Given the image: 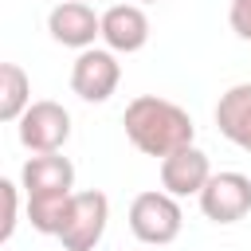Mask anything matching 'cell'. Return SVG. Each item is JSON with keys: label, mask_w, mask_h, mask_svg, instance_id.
Returning <instances> with one entry per match:
<instances>
[{"label": "cell", "mask_w": 251, "mask_h": 251, "mask_svg": "<svg viewBox=\"0 0 251 251\" xmlns=\"http://www.w3.org/2000/svg\"><path fill=\"white\" fill-rule=\"evenodd\" d=\"M227 24H231V31H235L243 43H251V0H231Z\"/></svg>", "instance_id": "5bb4252c"}, {"label": "cell", "mask_w": 251, "mask_h": 251, "mask_svg": "<svg viewBox=\"0 0 251 251\" xmlns=\"http://www.w3.org/2000/svg\"><path fill=\"white\" fill-rule=\"evenodd\" d=\"M180 224H184V212L176 204V196H169L165 188H153V192H137L133 204H129V231L133 239H141L145 247H165L180 235Z\"/></svg>", "instance_id": "7a4b0ae2"}, {"label": "cell", "mask_w": 251, "mask_h": 251, "mask_svg": "<svg viewBox=\"0 0 251 251\" xmlns=\"http://www.w3.org/2000/svg\"><path fill=\"white\" fill-rule=\"evenodd\" d=\"M122 82V63L110 47H86L71 63V90L82 102H106Z\"/></svg>", "instance_id": "5b68a950"}, {"label": "cell", "mask_w": 251, "mask_h": 251, "mask_svg": "<svg viewBox=\"0 0 251 251\" xmlns=\"http://www.w3.org/2000/svg\"><path fill=\"white\" fill-rule=\"evenodd\" d=\"M0 196H4V227H0V239H12L16 235V216H20V184L12 180H0Z\"/></svg>", "instance_id": "4fadbf2b"}, {"label": "cell", "mask_w": 251, "mask_h": 251, "mask_svg": "<svg viewBox=\"0 0 251 251\" xmlns=\"http://www.w3.org/2000/svg\"><path fill=\"white\" fill-rule=\"evenodd\" d=\"M122 126H126V137L137 153L161 157V161L173 157L176 149H188L192 137H196V126H192L188 110L169 102V98H157V94H137L126 106Z\"/></svg>", "instance_id": "6da1fadb"}, {"label": "cell", "mask_w": 251, "mask_h": 251, "mask_svg": "<svg viewBox=\"0 0 251 251\" xmlns=\"http://www.w3.org/2000/svg\"><path fill=\"white\" fill-rule=\"evenodd\" d=\"M212 180V161L204 149L188 145V149H176L173 157L161 161V188L169 196H200L204 184Z\"/></svg>", "instance_id": "30bf717a"}, {"label": "cell", "mask_w": 251, "mask_h": 251, "mask_svg": "<svg viewBox=\"0 0 251 251\" xmlns=\"http://www.w3.org/2000/svg\"><path fill=\"white\" fill-rule=\"evenodd\" d=\"M129 4H157V0H129Z\"/></svg>", "instance_id": "9a60e30c"}, {"label": "cell", "mask_w": 251, "mask_h": 251, "mask_svg": "<svg viewBox=\"0 0 251 251\" xmlns=\"http://www.w3.org/2000/svg\"><path fill=\"white\" fill-rule=\"evenodd\" d=\"M31 106V78L24 75L20 63H4L0 67V118L4 122H20Z\"/></svg>", "instance_id": "7c38bea8"}, {"label": "cell", "mask_w": 251, "mask_h": 251, "mask_svg": "<svg viewBox=\"0 0 251 251\" xmlns=\"http://www.w3.org/2000/svg\"><path fill=\"white\" fill-rule=\"evenodd\" d=\"M216 129L243 153H251V82H235L216 102Z\"/></svg>", "instance_id": "8fae6325"}, {"label": "cell", "mask_w": 251, "mask_h": 251, "mask_svg": "<svg viewBox=\"0 0 251 251\" xmlns=\"http://www.w3.org/2000/svg\"><path fill=\"white\" fill-rule=\"evenodd\" d=\"M16 133H20V145L27 153H59L71 137V114L51 98L31 102L27 114L16 122Z\"/></svg>", "instance_id": "277c9868"}, {"label": "cell", "mask_w": 251, "mask_h": 251, "mask_svg": "<svg viewBox=\"0 0 251 251\" xmlns=\"http://www.w3.org/2000/svg\"><path fill=\"white\" fill-rule=\"evenodd\" d=\"M200 212L212 224H239L251 212V176L243 173H212V180L204 184V192L196 196Z\"/></svg>", "instance_id": "52a82bcc"}, {"label": "cell", "mask_w": 251, "mask_h": 251, "mask_svg": "<svg viewBox=\"0 0 251 251\" xmlns=\"http://www.w3.org/2000/svg\"><path fill=\"white\" fill-rule=\"evenodd\" d=\"M20 188L27 200H67L75 196V165L59 153H35L20 169Z\"/></svg>", "instance_id": "8992f818"}, {"label": "cell", "mask_w": 251, "mask_h": 251, "mask_svg": "<svg viewBox=\"0 0 251 251\" xmlns=\"http://www.w3.org/2000/svg\"><path fill=\"white\" fill-rule=\"evenodd\" d=\"M82 4H90V0H82Z\"/></svg>", "instance_id": "2e32d148"}, {"label": "cell", "mask_w": 251, "mask_h": 251, "mask_svg": "<svg viewBox=\"0 0 251 251\" xmlns=\"http://www.w3.org/2000/svg\"><path fill=\"white\" fill-rule=\"evenodd\" d=\"M102 43L114 55H133L149 43V16L141 4H110L102 12Z\"/></svg>", "instance_id": "9c48e42d"}, {"label": "cell", "mask_w": 251, "mask_h": 251, "mask_svg": "<svg viewBox=\"0 0 251 251\" xmlns=\"http://www.w3.org/2000/svg\"><path fill=\"white\" fill-rule=\"evenodd\" d=\"M47 31L55 43L86 51V47H94V39H102V16L82 0H59L47 12Z\"/></svg>", "instance_id": "ba28073f"}, {"label": "cell", "mask_w": 251, "mask_h": 251, "mask_svg": "<svg viewBox=\"0 0 251 251\" xmlns=\"http://www.w3.org/2000/svg\"><path fill=\"white\" fill-rule=\"evenodd\" d=\"M106 224H110V200L106 192L98 188H86V192H75L71 196V208H67V220L59 227V243L63 251H94L106 235Z\"/></svg>", "instance_id": "3957f363"}]
</instances>
